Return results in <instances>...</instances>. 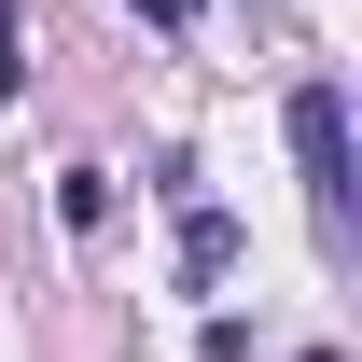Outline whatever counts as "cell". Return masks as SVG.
<instances>
[{
	"instance_id": "obj_2",
	"label": "cell",
	"mask_w": 362,
	"mask_h": 362,
	"mask_svg": "<svg viewBox=\"0 0 362 362\" xmlns=\"http://www.w3.org/2000/svg\"><path fill=\"white\" fill-rule=\"evenodd\" d=\"M237 265V209H181V279H223Z\"/></svg>"
},
{
	"instance_id": "obj_4",
	"label": "cell",
	"mask_w": 362,
	"mask_h": 362,
	"mask_svg": "<svg viewBox=\"0 0 362 362\" xmlns=\"http://www.w3.org/2000/svg\"><path fill=\"white\" fill-rule=\"evenodd\" d=\"M139 14H153V28H181V14H195V0H139Z\"/></svg>"
},
{
	"instance_id": "obj_3",
	"label": "cell",
	"mask_w": 362,
	"mask_h": 362,
	"mask_svg": "<svg viewBox=\"0 0 362 362\" xmlns=\"http://www.w3.org/2000/svg\"><path fill=\"white\" fill-rule=\"evenodd\" d=\"M28 84V14H14V0H0V98Z\"/></svg>"
},
{
	"instance_id": "obj_1",
	"label": "cell",
	"mask_w": 362,
	"mask_h": 362,
	"mask_svg": "<svg viewBox=\"0 0 362 362\" xmlns=\"http://www.w3.org/2000/svg\"><path fill=\"white\" fill-rule=\"evenodd\" d=\"M293 168H307L320 223H349V98L334 84H293Z\"/></svg>"
}]
</instances>
